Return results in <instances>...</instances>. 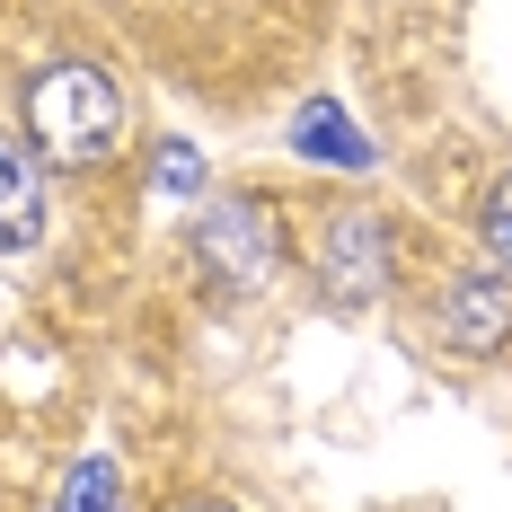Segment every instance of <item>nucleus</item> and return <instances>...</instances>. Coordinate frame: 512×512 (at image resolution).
<instances>
[{
    "label": "nucleus",
    "mask_w": 512,
    "mask_h": 512,
    "mask_svg": "<svg viewBox=\"0 0 512 512\" xmlns=\"http://www.w3.org/2000/svg\"><path fill=\"white\" fill-rule=\"evenodd\" d=\"M504 336H512V283L504 274H460V283L442 292V345L495 354Z\"/></svg>",
    "instance_id": "nucleus-4"
},
{
    "label": "nucleus",
    "mask_w": 512,
    "mask_h": 512,
    "mask_svg": "<svg viewBox=\"0 0 512 512\" xmlns=\"http://www.w3.org/2000/svg\"><path fill=\"white\" fill-rule=\"evenodd\" d=\"M318 274H327V301H336V309L380 301V283H389L380 221H371V212H336V221H327V256H318Z\"/></svg>",
    "instance_id": "nucleus-3"
},
{
    "label": "nucleus",
    "mask_w": 512,
    "mask_h": 512,
    "mask_svg": "<svg viewBox=\"0 0 512 512\" xmlns=\"http://www.w3.org/2000/svg\"><path fill=\"white\" fill-rule=\"evenodd\" d=\"M115 133H124V89L106 80L98 62H62V71H45V80L27 89V142H36V159H53V168L106 159Z\"/></svg>",
    "instance_id": "nucleus-1"
},
{
    "label": "nucleus",
    "mask_w": 512,
    "mask_h": 512,
    "mask_svg": "<svg viewBox=\"0 0 512 512\" xmlns=\"http://www.w3.org/2000/svg\"><path fill=\"white\" fill-rule=\"evenodd\" d=\"M45 159L27 151L18 133H0V256L36 248V230H45V177H36Z\"/></svg>",
    "instance_id": "nucleus-5"
},
{
    "label": "nucleus",
    "mask_w": 512,
    "mask_h": 512,
    "mask_svg": "<svg viewBox=\"0 0 512 512\" xmlns=\"http://www.w3.org/2000/svg\"><path fill=\"white\" fill-rule=\"evenodd\" d=\"M204 512H221V504H204Z\"/></svg>",
    "instance_id": "nucleus-10"
},
{
    "label": "nucleus",
    "mask_w": 512,
    "mask_h": 512,
    "mask_svg": "<svg viewBox=\"0 0 512 512\" xmlns=\"http://www.w3.org/2000/svg\"><path fill=\"white\" fill-rule=\"evenodd\" d=\"M151 177L168 186V195H195V186H204V151H195V142H159V151H151Z\"/></svg>",
    "instance_id": "nucleus-8"
},
{
    "label": "nucleus",
    "mask_w": 512,
    "mask_h": 512,
    "mask_svg": "<svg viewBox=\"0 0 512 512\" xmlns=\"http://www.w3.org/2000/svg\"><path fill=\"white\" fill-rule=\"evenodd\" d=\"M486 248H495V265H512V177L486 195Z\"/></svg>",
    "instance_id": "nucleus-9"
},
{
    "label": "nucleus",
    "mask_w": 512,
    "mask_h": 512,
    "mask_svg": "<svg viewBox=\"0 0 512 512\" xmlns=\"http://www.w3.org/2000/svg\"><path fill=\"white\" fill-rule=\"evenodd\" d=\"M292 151L327 159V168H371V142L354 133V115H345L336 98H309L301 115H292Z\"/></svg>",
    "instance_id": "nucleus-6"
},
{
    "label": "nucleus",
    "mask_w": 512,
    "mask_h": 512,
    "mask_svg": "<svg viewBox=\"0 0 512 512\" xmlns=\"http://www.w3.org/2000/svg\"><path fill=\"white\" fill-rule=\"evenodd\" d=\"M62 512H115V460H80V468H71Z\"/></svg>",
    "instance_id": "nucleus-7"
},
{
    "label": "nucleus",
    "mask_w": 512,
    "mask_h": 512,
    "mask_svg": "<svg viewBox=\"0 0 512 512\" xmlns=\"http://www.w3.org/2000/svg\"><path fill=\"white\" fill-rule=\"evenodd\" d=\"M195 248H204V265L230 292H256V283L274 274V230H265V204H248V195L212 204L204 221H195Z\"/></svg>",
    "instance_id": "nucleus-2"
}]
</instances>
